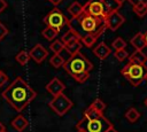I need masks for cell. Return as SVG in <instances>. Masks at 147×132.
I'll return each instance as SVG.
<instances>
[{"mask_svg": "<svg viewBox=\"0 0 147 132\" xmlns=\"http://www.w3.org/2000/svg\"><path fill=\"white\" fill-rule=\"evenodd\" d=\"M1 94L2 98L18 112L23 111L37 96L36 91L22 77L15 78Z\"/></svg>", "mask_w": 147, "mask_h": 132, "instance_id": "cell-1", "label": "cell"}, {"mask_svg": "<svg viewBox=\"0 0 147 132\" xmlns=\"http://www.w3.org/2000/svg\"><path fill=\"white\" fill-rule=\"evenodd\" d=\"M69 28L72 29L79 36V39L86 36H92L98 39L105 32L107 25L105 18L94 17L83 11V14L77 18L70 20Z\"/></svg>", "mask_w": 147, "mask_h": 132, "instance_id": "cell-2", "label": "cell"}, {"mask_svg": "<svg viewBox=\"0 0 147 132\" xmlns=\"http://www.w3.org/2000/svg\"><path fill=\"white\" fill-rule=\"evenodd\" d=\"M64 70L78 83H84L90 77V71L93 69V63L80 52L70 55L63 64Z\"/></svg>", "mask_w": 147, "mask_h": 132, "instance_id": "cell-3", "label": "cell"}, {"mask_svg": "<svg viewBox=\"0 0 147 132\" xmlns=\"http://www.w3.org/2000/svg\"><path fill=\"white\" fill-rule=\"evenodd\" d=\"M113 124L103 115L96 119H87L83 117L76 124V129L83 132H107V130Z\"/></svg>", "mask_w": 147, "mask_h": 132, "instance_id": "cell-4", "label": "cell"}, {"mask_svg": "<svg viewBox=\"0 0 147 132\" xmlns=\"http://www.w3.org/2000/svg\"><path fill=\"white\" fill-rule=\"evenodd\" d=\"M147 72V67L145 64H137L127 62L124 68L121 70V73L133 85L138 86L142 80H145V76Z\"/></svg>", "mask_w": 147, "mask_h": 132, "instance_id": "cell-5", "label": "cell"}, {"mask_svg": "<svg viewBox=\"0 0 147 132\" xmlns=\"http://www.w3.org/2000/svg\"><path fill=\"white\" fill-rule=\"evenodd\" d=\"M44 23L46 24V26L52 28L54 30H56L57 32H60L64 26H69L70 24V20L59 9V8H53L45 17H44Z\"/></svg>", "mask_w": 147, "mask_h": 132, "instance_id": "cell-6", "label": "cell"}, {"mask_svg": "<svg viewBox=\"0 0 147 132\" xmlns=\"http://www.w3.org/2000/svg\"><path fill=\"white\" fill-rule=\"evenodd\" d=\"M72 101L67 96L64 95L63 93H60L55 96H53V99L49 101L48 106L49 108L59 116H63L65 115L72 107Z\"/></svg>", "mask_w": 147, "mask_h": 132, "instance_id": "cell-7", "label": "cell"}, {"mask_svg": "<svg viewBox=\"0 0 147 132\" xmlns=\"http://www.w3.org/2000/svg\"><path fill=\"white\" fill-rule=\"evenodd\" d=\"M83 11L85 14H88L94 17H100V18H106L107 16L102 0H88L83 6Z\"/></svg>", "mask_w": 147, "mask_h": 132, "instance_id": "cell-8", "label": "cell"}, {"mask_svg": "<svg viewBox=\"0 0 147 132\" xmlns=\"http://www.w3.org/2000/svg\"><path fill=\"white\" fill-rule=\"evenodd\" d=\"M105 21H106L107 29H109L111 31H116L125 22V18H124V16H122L118 13V10H116V11H113V13L108 14L106 16Z\"/></svg>", "mask_w": 147, "mask_h": 132, "instance_id": "cell-9", "label": "cell"}, {"mask_svg": "<svg viewBox=\"0 0 147 132\" xmlns=\"http://www.w3.org/2000/svg\"><path fill=\"white\" fill-rule=\"evenodd\" d=\"M29 54H30V57L36 61L37 63H41L48 55V52L47 49L41 45V44H36L30 51H29Z\"/></svg>", "mask_w": 147, "mask_h": 132, "instance_id": "cell-10", "label": "cell"}, {"mask_svg": "<svg viewBox=\"0 0 147 132\" xmlns=\"http://www.w3.org/2000/svg\"><path fill=\"white\" fill-rule=\"evenodd\" d=\"M64 88H65L64 84H63L59 78H56V77L53 78V79L46 85V91H47L51 95H53V96H55V95H57V94H60V93H63Z\"/></svg>", "mask_w": 147, "mask_h": 132, "instance_id": "cell-11", "label": "cell"}, {"mask_svg": "<svg viewBox=\"0 0 147 132\" xmlns=\"http://www.w3.org/2000/svg\"><path fill=\"white\" fill-rule=\"evenodd\" d=\"M110 53L111 49L106 45V42H100L93 48V54L100 60H106Z\"/></svg>", "mask_w": 147, "mask_h": 132, "instance_id": "cell-12", "label": "cell"}, {"mask_svg": "<svg viewBox=\"0 0 147 132\" xmlns=\"http://www.w3.org/2000/svg\"><path fill=\"white\" fill-rule=\"evenodd\" d=\"M29 125L28 119L23 115H17L13 121H11V126L17 131V132H23Z\"/></svg>", "mask_w": 147, "mask_h": 132, "instance_id": "cell-13", "label": "cell"}, {"mask_svg": "<svg viewBox=\"0 0 147 132\" xmlns=\"http://www.w3.org/2000/svg\"><path fill=\"white\" fill-rule=\"evenodd\" d=\"M130 44L133 46V48H136V51H142L146 47V41H145L144 33H141V32L136 33L130 39Z\"/></svg>", "mask_w": 147, "mask_h": 132, "instance_id": "cell-14", "label": "cell"}, {"mask_svg": "<svg viewBox=\"0 0 147 132\" xmlns=\"http://www.w3.org/2000/svg\"><path fill=\"white\" fill-rule=\"evenodd\" d=\"M127 59H129V62L137 63V64H146L147 62V55L142 51H134Z\"/></svg>", "mask_w": 147, "mask_h": 132, "instance_id": "cell-15", "label": "cell"}, {"mask_svg": "<svg viewBox=\"0 0 147 132\" xmlns=\"http://www.w3.org/2000/svg\"><path fill=\"white\" fill-rule=\"evenodd\" d=\"M103 2V6H105V10H106V14H110L113 11H116L121 8L122 3L117 0H102Z\"/></svg>", "mask_w": 147, "mask_h": 132, "instance_id": "cell-16", "label": "cell"}, {"mask_svg": "<svg viewBox=\"0 0 147 132\" xmlns=\"http://www.w3.org/2000/svg\"><path fill=\"white\" fill-rule=\"evenodd\" d=\"M69 14L72 16V18H77L83 14V5H80L78 1H74L69 7H68Z\"/></svg>", "mask_w": 147, "mask_h": 132, "instance_id": "cell-17", "label": "cell"}, {"mask_svg": "<svg viewBox=\"0 0 147 132\" xmlns=\"http://www.w3.org/2000/svg\"><path fill=\"white\" fill-rule=\"evenodd\" d=\"M61 40H62V42H63L64 45H67V44H69V42H72V41H76V40H80V39H79V36H78L72 29L69 28V30L62 36Z\"/></svg>", "mask_w": 147, "mask_h": 132, "instance_id": "cell-18", "label": "cell"}, {"mask_svg": "<svg viewBox=\"0 0 147 132\" xmlns=\"http://www.w3.org/2000/svg\"><path fill=\"white\" fill-rule=\"evenodd\" d=\"M82 46H83V44L80 42V40H76V41H72V42H69V44L64 45V49L68 52V54L72 55V54H76V53L80 52Z\"/></svg>", "mask_w": 147, "mask_h": 132, "instance_id": "cell-19", "label": "cell"}, {"mask_svg": "<svg viewBox=\"0 0 147 132\" xmlns=\"http://www.w3.org/2000/svg\"><path fill=\"white\" fill-rule=\"evenodd\" d=\"M140 117V112L136 109V108H129L125 112V118L130 122V123H136Z\"/></svg>", "mask_w": 147, "mask_h": 132, "instance_id": "cell-20", "label": "cell"}, {"mask_svg": "<svg viewBox=\"0 0 147 132\" xmlns=\"http://www.w3.org/2000/svg\"><path fill=\"white\" fill-rule=\"evenodd\" d=\"M64 62H65V60L63 56H61V54H54L53 56H51V60H49V64L55 69L63 67Z\"/></svg>", "mask_w": 147, "mask_h": 132, "instance_id": "cell-21", "label": "cell"}, {"mask_svg": "<svg viewBox=\"0 0 147 132\" xmlns=\"http://www.w3.org/2000/svg\"><path fill=\"white\" fill-rule=\"evenodd\" d=\"M102 116V112H99L98 110H95L93 107H87L84 111V117L87 118V119H96L99 117Z\"/></svg>", "mask_w": 147, "mask_h": 132, "instance_id": "cell-22", "label": "cell"}, {"mask_svg": "<svg viewBox=\"0 0 147 132\" xmlns=\"http://www.w3.org/2000/svg\"><path fill=\"white\" fill-rule=\"evenodd\" d=\"M57 33H59V32H57L56 30H54V29H52V28H48V26H46V28L42 30V32H41L42 37H44L46 40H48V41L54 40V39L56 38Z\"/></svg>", "mask_w": 147, "mask_h": 132, "instance_id": "cell-23", "label": "cell"}, {"mask_svg": "<svg viewBox=\"0 0 147 132\" xmlns=\"http://www.w3.org/2000/svg\"><path fill=\"white\" fill-rule=\"evenodd\" d=\"M49 48L51 51L54 53V54H60L63 49H64V44L62 42V40L60 39H56V40H53L49 45Z\"/></svg>", "mask_w": 147, "mask_h": 132, "instance_id": "cell-24", "label": "cell"}, {"mask_svg": "<svg viewBox=\"0 0 147 132\" xmlns=\"http://www.w3.org/2000/svg\"><path fill=\"white\" fill-rule=\"evenodd\" d=\"M16 61L21 64V65H24V64H26L28 62H29V60L31 59L30 57V54H29V52L28 51H21L20 53H17V55H16Z\"/></svg>", "mask_w": 147, "mask_h": 132, "instance_id": "cell-25", "label": "cell"}, {"mask_svg": "<svg viewBox=\"0 0 147 132\" xmlns=\"http://www.w3.org/2000/svg\"><path fill=\"white\" fill-rule=\"evenodd\" d=\"M133 8V11L139 16V17H144L147 15V5L145 3H138V5H134L132 6Z\"/></svg>", "mask_w": 147, "mask_h": 132, "instance_id": "cell-26", "label": "cell"}, {"mask_svg": "<svg viewBox=\"0 0 147 132\" xmlns=\"http://www.w3.org/2000/svg\"><path fill=\"white\" fill-rule=\"evenodd\" d=\"M111 47H113L115 51L124 49V48L126 47V41H125L122 37H117V38H115V40H113V42H111Z\"/></svg>", "mask_w": 147, "mask_h": 132, "instance_id": "cell-27", "label": "cell"}, {"mask_svg": "<svg viewBox=\"0 0 147 132\" xmlns=\"http://www.w3.org/2000/svg\"><path fill=\"white\" fill-rule=\"evenodd\" d=\"M90 106L93 107V108H94L95 110H98L99 112H103V110L106 109V103H105L101 99H99V98H96Z\"/></svg>", "mask_w": 147, "mask_h": 132, "instance_id": "cell-28", "label": "cell"}, {"mask_svg": "<svg viewBox=\"0 0 147 132\" xmlns=\"http://www.w3.org/2000/svg\"><path fill=\"white\" fill-rule=\"evenodd\" d=\"M95 41H96V38L92 37V36H86V37L80 38V42H82L84 46L88 47V48H91V47L95 44Z\"/></svg>", "mask_w": 147, "mask_h": 132, "instance_id": "cell-29", "label": "cell"}, {"mask_svg": "<svg viewBox=\"0 0 147 132\" xmlns=\"http://www.w3.org/2000/svg\"><path fill=\"white\" fill-rule=\"evenodd\" d=\"M115 57L119 61V62H123L124 60H126L129 57V54L125 49H118V51H115Z\"/></svg>", "mask_w": 147, "mask_h": 132, "instance_id": "cell-30", "label": "cell"}, {"mask_svg": "<svg viewBox=\"0 0 147 132\" xmlns=\"http://www.w3.org/2000/svg\"><path fill=\"white\" fill-rule=\"evenodd\" d=\"M8 32H9V31H8V29H7V28H6V26L0 22V41H1V40H2L7 34H8Z\"/></svg>", "mask_w": 147, "mask_h": 132, "instance_id": "cell-31", "label": "cell"}, {"mask_svg": "<svg viewBox=\"0 0 147 132\" xmlns=\"http://www.w3.org/2000/svg\"><path fill=\"white\" fill-rule=\"evenodd\" d=\"M7 81H8V76L3 71L0 70V87H2Z\"/></svg>", "mask_w": 147, "mask_h": 132, "instance_id": "cell-32", "label": "cell"}, {"mask_svg": "<svg viewBox=\"0 0 147 132\" xmlns=\"http://www.w3.org/2000/svg\"><path fill=\"white\" fill-rule=\"evenodd\" d=\"M130 2L131 6H134V5H138V3H145L147 5V0H127Z\"/></svg>", "mask_w": 147, "mask_h": 132, "instance_id": "cell-33", "label": "cell"}, {"mask_svg": "<svg viewBox=\"0 0 147 132\" xmlns=\"http://www.w3.org/2000/svg\"><path fill=\"white\" fill-rule=\"evenodd\" d=\"M7 6H8V5H7V2H6L5 0H0V14L7 8Z\"/></svg>", "mask_w": 147, "mask_h": 132, "instance_id": "cell-34", "label": "cell"}, {"mask_svg": "<svg viewBox=\"0 0 147 132\" xmlns=\"http://www.w3.org/2000/svg\"><path fill=\"white\" fill-rule=\"evenodd\" d=\"M48 1H51V2H52L54 6H57V5H60V3H61L63 0H48Z\"/></svg>", "mask_w": 147, "mask_h": 132, "instance_id": "cell-35", "label": "cell"}, {"mask_svg": "<svg viewBox=\"0 0 147 132\" xmlns=\"http://www.w3.org/2000/svg\"><path fill=\"white\" fill-rule=\"evenodd\" d=\"M0 132H6V127L1 122H0Z\"/></svg>", "mask_w": 147, "mask_h": 132, "instance_id": "cell-36", "label": "cell"}, {"mask_svg": "<svg viewBox=\"0 0 147 132\" xmlns=\"http://www.w3.org/2000/svg\"><path fill=\"white\" fill-rule=\"evenodd\" d=\"M107 132H118V131H116V130H115V127H114V126H111L110 129H108V130H107Z\"/></svg>", "mask_w": 147, "mask_h": 132, "instance_id": "cell-37", "label": "cell"}, {"mask_svg": "<svg viewBox=\"0 0 147 132\" xmlns=\"http://www.w3.org/2000/svg\"><path fill=\"white\" fill-rule=\"evenodd\" d=\"M144 37H145V41H146V47H147V31L144 33Z\"/></svg>", "mask_w": 147, "mask_h": 132, "instance_id": "cell-38", "label": "cell"}, {"mask_svg": "<svg viewBox=\"0 0 147 132\" xmlns=\"http://www.w3.org/2000/svg\"><path fill=\"white\" fill-rule=\"evenodd\" d=\"M144 103H145V106H146V107H147V98H146V99H145V101H144Z\"/></svg>", "mask_w": 147, "mask_h": 132, "instance_id": "cell-39", "label": "cell"}, {"mask_svg": "<svg viewBox=\"0 0 147 132\" xmlns=\"http://www.w3.org/2000/svg\"><path fill=\"white\" fill-rule=\"evenodd\" d=\"M117 1H119V2H121V3H123V2H124V1H125V0H117Z\"/></svg>", "mask_w": 147, "mask_h": 132, "instance_id": "cell-40", "label": "cell"}, {"mask_svg": "<svg viewBox=\"0 0 147 132\" xmlns=\"http://www.w3.org/2000/svg\"><path fill=\"white\" fill-rule=\"evenodd\" d=\"M145 79L147 80V72H146V76H145Z\"/></svg>", "mask_w": 147, "mask_h": 132, "instance_id": "cell-41", "label": "cell"}, {"mask_svg": "<svg viewBox=\"0 0 147 132\" xmlns=\"http://www.w3.org/2000/svg\"><path fill=\"white\" fill-rule=\"evenodd\" d=\"M77 132H83V131H80V130H78V131H77Z\"/></svg>", "mask_w": 147, "mask_h": 132, "instance_id": "cell-42", "label": "cell"}]
</instances>
